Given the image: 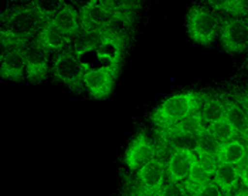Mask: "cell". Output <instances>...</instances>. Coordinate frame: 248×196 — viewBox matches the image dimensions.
Wrapping results in <instances>:
<instances>
[{"instance_id":"cell-1","label":"cell","mask_w":248,"mask_h":196,"mask_svg":"<svg viewBox=\"0 0 248 196\" xmlns=\"http://www.w3.org/2000/svg\"><path fill=\"white\" fill-rule=\"evenodd\" d=\"M132 36L134 32L121 26L81 32L74 39L73 49L77 53L98 51L102 59L108 61V67L119 71Z\"/></svg>"},{"instance_id":"cell-2","label":"cell","mask_w":248,"mask_h":196,"mask_svg":"<svg viewBox=\"0 0 248 196\" xmlns=\"http://www.w3.org/2000/svg\"><path fill=\"white\" fill-rule=\"evenodd\" d=\"M0 50L24 47L37 37L46 21L41 19L31 3L19 4L1 13Z\"/></svg>"},{"instance_id":"cell-3","label":"cell","mask_w":248,"mask_h":196,"mask_svg":"<svg viewBox=\"0 0 248 196\" xmlns=\"http://www.w3.org/2000/svg\"><path fill=\"white\" fill-rule=\"evenodd\" d=\"M204 93H182L166 98L151 115V121L156 130H166L174 127L180 121L199 113L203 107Z\"/></svg>"},{"instance_id":"cell-4","label":"cell","mask_w":248,"mask_h":196,"mask_svg":"<svg viewBox=\"0 0 248 196\" xmlns=\"http://www.w3.org/2000/svg\"><path fill=\"white\" fill-rule=\"evenodd\" d=\"M79 15V26L81 32H91L95 29H104V27H116L121 26L126 30L134 32L138 13H119L105 9L99 4V1L91 0L85 4H82L78 9Z\"/></svg>"},{"instance_id":"cell-5","label":"cell","mask_w":248,"mask_h":196,"mask_svg":"<svg viewBox=\"0 0 248 196\" xmlns=\"http://www.w3.org/2000/svg\"><path fill=\"white\" fill-rule=\"evenodd\" d=\"M51 71L54 80L67 85L73 93L84 94L87 91L84 84V76L87 70L79 63V59H77L76 51L71 46L64 49L61 53L54 54Z\"/></svg>"},{"instance_id":"cell-6","label":"cell","mask_w":248,"mask_h":196,"mask_svg":"<svg viewBox=\"0 0 248 196\" xmlns=\"http://www.w3.org/2000/svg\"><path fill=\"white\" fill-rule=\"evenodd\" d=\"M218 16L204 6H191L187 13V33L193 41L209 47L218 34Z\"/></svg>"},{"instance_id":"cell-7","label":"cell","mask_w":248,"mask_h":196,"mask_svg":"<svg viewBox=\"0 0 248 196\" xmlns=\"http://www.w3.org/2000/svg\"><path fill=\"white\" fill-rule=\"evenodd\" d=\"M218 37L223 49L231 54L248 53V20L218 16Z\"/></svg>"},{"instance_id":"cell-8","label":"cell","mask_w":248,"mask_h":196,"mask_svg":"<svg viewBox=\"0 0 248 196\" xmlns=\"http://www.w3.org/2000/svg\"><path fill=\"white\" fill-rule=\"evenodd\" d=\"M156 158H157L156 142L149 138L145 130H140L131 141L129 147L126 148L125 165L131 172H138L146 163L152 162Z\"/></svg>"},{"instance_id":"cell-9","label":"cell","mask_w":248,"mask_h":196,"mask_svg":"<svg viewBox=\"0 0 248 196\" xmlns=\"http://www.w3.org/2000/svg\"><path fill=\"white\" fill-rule=\"evenodd\" d=\"M118 74L119 71L112 67L101 65L98 68H90L84 76L85 90L95 99H105L111 96Z\"/></svg>"},{"instance_id":"cell-10","label":"cell","mask_w":248,"mask_h":196,"mask_svg":"<svg viewBox=\"0 0 248 196\" xmlns=\"http://www.w3.org/2000/svg\"><path fill=\"white\" fill-rule=\"evenodd\" d=\"M26 56V77L31 84H40L48 74L50 51L44 49L37 40H31L24 46Z\"/></svg>"},{"instance_id":"cell-11","label":"cell","mask_w":248,"mask_h":196,"mask_svg":"<svg viewBox=\"0 0 248 196\" xmlns=\"http://www.w3.org/2000/svg\"><path fill=\"white\" fill-rule=\"evenodd\" d=\"M135 179L148 196H160L166 183V161L153 159L136 172Z\"/></svg>"},{"instance_id":"cell-12","label":"cell","mask_w":248,"mask_h":196,"mask_svg":"<svg viewBox=\"0 0 248 196\" xmlns=\"http://www.w3.org/2000/svg\"><path fill=\"white\" fill-rule=\"evenodd\" d=\"M194 162H197L196 152L186 149L172 151L166 159V182L182 183L189 175Z\"/></svg>"},{"instance_id":"cell-13","label":"cell","mask_w":248,"mask_h":196,"mask_svg":"<svg viewBox=\"0 0 248 196\" xmlns=\"http://www.w3.org/2000/svg\"><path fill=\"white\" fill-rule=\"evenodd\" d=\"M0 76L1 79L23 82L26 76L24 47H15L0 51Z\"/></svg>"},{"instance_id":"cell-14","label":"cell","mask_w":248,"mask_h":196,"mask_svg":"<svg viewBox=\"0 0 248 196\" xmlns=\"http://www.w3.org/2000/svg\"><path fill=\"white\" fill-rule=\"evenodd\" d=\"M218 96L221 98L224 108H226V119L234 127L238 137L248 144V117L246 111L230 97L229 94L220 93Z\"/></svg>"},{"instance_id":"cell-15","label":"cell","mask_w":248,"mask_h":196,"mask_svg":"<svg viewBox=\"0 0 248 196\" xmlns=\"http://www.w3.org/2000/svg\"><path fill=\"white\" fill-rule=\"evenodd\" d=\"M51 23L67 39L74 40L81 33L79 15H78V10L73 4L65 3V6L61 9V12L51 20Z\"/></svg>"},{"instance_id":"cell-16","label":"cell","mask_w":248,"mask_h":196,"mask_svg":"<svg viewBox=\"0 0 248 196\" xmlns=\"http://www.w3.org/2000/svg\"><path fill=\"white\" fill-rule=\"evenodd\" d=\"M217 159L220 163L234 165L240 169L243 163L248 159V144L244 142L241 138H235L230 142L221 144Z\"/></svg>"},{"instance_id":"cell-17","label":"cell","mask_w":248,"mask_h":196,"mask_svg":"<svg viewBox=\"0 0 248 196\" xmlns=\"http://www.w3.org/2000/svg\"><path fill=\"white\" fill-rule=\"evenodd\" d=\"M213 182L218 186L224 196H232L240 188V169L234 165L220 163L216 174L213 175Z\"/></svg>"},{"instance_id":"cell-18","label":"cell","mask_w":248,"mask_h":196,"mask_svg":"<svg viewBox=\"0 0 248 196\" xmlns=\"http://www.w3.org/2000/svg\"><path fill=\"white\" fill-rule=\"evenodd\" d=\"M36 40L44 49H47L50 53H54V54H58L64 49H67L71 41L70 39H67L51 21L44 24V27L40 30Z\"/></svg>"},{"instance_id":"cell-19","label":"cell","mask_w":248,"mask_h":196,"mask_svg":"<svg viewBox=\"0 0 248 196\" xmlns=\"http://www.w3.org/2000/svg\"><path fill=\"white\" fill-rule=\"evenodd\" d=\"M200 113H202V118L206 127L226 118V108L220 96L204 94V101H203V107Z\"/></svg>"},{"instance_id":"cell-20","label":"cell","mask_w":248,"mask_h":196,"mask_svg":"<svg viewBox=\"0 0 248 196\" xmlns=\"http://www.w3.org/2000/svg\"><path fill=\"white\" fill-rule=\"evenodd\" d=\"M207 4L224 16L248 20V0H209Z\"/></svg>"},{"instance_id":"cell-21","label":"cell","mask_w":248,"mask_h":196,"mask_svg":"<svg viewBox=\"0 0 248 196\" xmlns=\"http://www.w3.org/2000/svg\"><path fill=\"white\" fill-rule=\"evenodd\" d=\"M31 4L37 10L41 19L46 23H48L61 12V9L65 6V1H62V0H34V1H31Z\"/></svg>"},{"instance_id":"cell-22","label":"cell","mask_w":248,"mask_h":196,"mask_svg":"<svg viewBox=\"0 0 248 196\" xmlns=\"http://www.w3.org/2000/svg\"><path fill=\"white\" fill-rule=\"evenodd\" d=\"M210 180L211 177L203 169V168H202V166H200V163H199V161H197V162L193 163L189 175H187V178H186L182 183H183L185 189L187 191V194H190V192H193L197 186H202V185H204V183H207V182H210Z\"/></svg>"},{"instance_id":"cell-23","label":"cell","mask_w":248,"mask_h":196,"mask_svg":"<svg viewBox=\"0 0 248 196\" xmlns=\"http://www.w3.org/2000/svg\"><path fill=\"white\" fill-rule=\"evenodd\" d=\"M220 148H221V142L211 134L210 131L207 130H203L200 132V135L197 137V149H196V154L197 152H203V154H209V155H214L217 157L218 152H220Z\"/></svg>"},{"instance_id":"cell-24","label":"cell","mask_w":248,"mask_h":196,"mask_svg":"<svg viewBox=\"0 0 248 196\" xmlns=\"http://www.w3.org/2000/svg\"><path fill=\"white\" fill-rule=\"evenodd\" d=\"M207 130H209L211 134L217 138L221 144H226V142H230V141H232V139H235V138H240L238 137V134H237V131L234 130V127L230 124L226 118L221 119V121H218V122H216V124L209 125Z\"/></svg>"},{"instance_id":"cell-25","label":"cell","mask_w":248,"mask_h":196,"mask_svg":"<svg viewBox=\"0 0 248 196\" xmlns=\"http://www.w3.org/2000/svg\"><path fill=\"white\" fill-rule=\"evenodd\" d=\"M101 6L108 10L119 12V13H132L142 9V1L139 0H98Z\"/></svg>"},{"instance_id":"cell-26","label":"cell","mask_w":248,"mask_h":196,"mask_svg":"<svg viewBox=\"0 0 248 196\" xmlns=\"http://www.w3.org/2000/svg\"><path fill=\"white\" fill-rule=\"evenodd\" d=\"M121 196H148L143 189L139 186L135 177H131L128 174L124 175V188H122V195Z\"/></svg>"},{"instance_id":"cell-27","label":"cell","mask_w":248,"mask_h":196,"mask_svg":"<svg viewBox=\"0 0 248 196\" xmlns=\"http://www.w3.org/2000/svg\"><path fill=\"white\" fill-rule=\"evenodd\" d=\"M196 155H197V161H199L200 166H202V168H203V169H204L210 177H213V175L216 174V171H217L218 165H220V162H218L217 157H214V155H209V154H203V152H197Z\"/></svg>"},{"instance_id":"cell-28","label":"cell","mask_w":248,"mask_h":196,"mask_svg":"<svg viewBox=\"0 0 248 196\" xmlns=\"http://www.w3.org/2000/svg\"><path fill=\"white\" fill-rule=\"evenodd\" d=\"M189 196H224L221 194V191L218 189V186L213 182L211 179L210 182L202 185V186H197L193 192L189 194Z\"/></svg>"},{"instance_id":"cell-29","label":"cell","mask_w":248,"mask_h":196,"mask_svg":"<svg viewBox=\"0 0 248 196\" xmlns=\"http://www.w3.org/2000/svg\"><path fill=\"white\" fill-rule=\"evenodd\" d=\"M160 196H189L187 191L185 189L183 183H172V182H166Z\"/></svg>"},{"instance_id":"cell-30","label":"cell","mask_w":248,"mask_h":196,"mask_svg":"<svg viewBox=\"0 0 248 196\" xmlns=\"http://www.w3.org/2000/svg\"><path fill=\"white\" fill-rule=\"evenodd\" d=\"M240 183H241V186L248 189V159L240 168Z\"/></svg>"},{"instance_id":"cell-31","label":"cell","mask_w":248,"mask_h":196,"mask_svg":"<svg viewBox=\"0 0 248 196\" xmlns=\"http://www.w3.org/2000/svg\"><path fill=\"white\" fill-rule=\"evenodd\" d=\"M232 196H248V189L247 188H244V186H240V188L232 194Z\"/></svg>"},{"instance_id":"cell-32","label":"cell","mask_w":248,"mask_h":196,"mask_svg":"<svg viewBox=\"0 0 248 196\" xmlns=\"http://www.w3.org/2000/svg\"><path fill=\"white\" fill-rule=\"evenodd\" d=\"M237 90H238V91H240V93H241V94L248 99V87H244V88H237Z\"/></svg>"},{"instance_id":"cell-33","label":"cell","mask_w":248,"mask_h":196,"mask_svg":"<svg viewBox=\"0 0 248 196\" xmlns=\"http://www.w3.org/2000/svg\"><path fill=\"white\" fill-rule=\"evenodd\" d=\"M246 70H248V53H247V59H246V64H244Z\"/></svg>"}]
</instances>
